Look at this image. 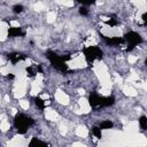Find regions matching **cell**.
<instances>
[{
	"label": "cell",
	"instance_id": "cell-1",
	"mask_svg": "<svg viewBox=\"0 0 147 147\" xmlns=\"http://www.w3.org/2000/svg\"><path fill=\"white\" fill-rule=\"evenodd\" d=\"M33 119L24 114H17L14 117V126L20 134H24L28 131V129H30L33 125Z\"/></svg>",
	"mask_w": 147,
	"mask_h": 147
},
{
	"label": "cell",
	"instance_id": "cell-2",
	"mask_svg": "<svg viewBox=\"0 0 147 147\" xmlns=\"http://www.w3.org/2000/svg\"><path fill=\"white\" fill-rule=\"evenodd\" d=\"M46 57L49 60V62H51V64L55 68V69H57V70H60V71H62V72H67L68 71V65H67V61L64 60V57L63 56H60L59 54H56L55 52H52V51H47L46 52Z\"/></svg>",
	"mask_w": 147,
	"mask_h": 147
},
{
	"label": "cell",
	"instance_id": "cell-3",
	"mask_svg": "<svg viewBox=\"0 0 147 147\" xmlns=\"http://www.w3.org/2000/svg\"><path fill=\"white\" fill-rule=\"evenodd\" d=\"M83 53H84V56H85V59L88 63H92L96 59L101 60L102 56H103L102 51L98 46H88L83 51Z\"/></svg>",
	"mask_w": 147,
	"mask_h": 147
},
{
	"label": "cell",
	"instance_id": "cell-4",
	"mask_svg": "<svg viewBox=\"0 0 147 147\" xmlns=\"http://www.w3.org/2000/svg\"><path fill=\"white\" fill-rule=\"evenodd\" d=\"M124 39L127 41V44L133 45V46H137V45L142 42V37L136 31H129L127 33H125Z\"/></svg>",
	"mask_w": 147,
	"mask_h": 147
},
{
	"label": "cell",
	"instance_id": "cell-5",
	"mask_svg": "<svg viewBox=\"0 0 147 147\" xmlns=\"http://www.w3.org/2000/svg\"><path fill=\"white\" fill-rule=\"evenodd\" d=\"M101 98L100 95H98L96 93H91L90 96H88V103L92 108H99L101 107Z\"/></svg>",
	"mask_w": 147,
	"mask_h": 147
},
{
	"label": "cell",
	"instance_id": "cell-6",
	"mask_svg": "<svg viewBox=\"0 0 147 147\" xmlns=\"http://www.w3.org/2000/svg\"><path fill=\"white\" fill-rule=\"evenodd\" d=\"M7 57H8V60H9L13 64H16V63L20 62V61H24V60L26 59V55H24V54H22V53H10V54L7 55Z\"/></svg>",
	"mask_w": 147,
	"mask_h": 147
},
{
	"label": "cell",
	"instance_id": "cell-7",
	"mask_svg": "<svg viewBox=\"0 0 147 147\" xmlns=\"http://www.w3.org/2000/svg\"><path fill=\"white\" fill-rule=\"evenodd\" d=\"M101 37L105 39L106 44H107V45H110V46H117V45L122 44V42L125 40V39L122 38V37H111V38H108V37H105V36H101Z\"/></svg>",
	"mask_w": 147,
	"mask_h": 147
},
{
	"label": "cell",
	"instance_id": "cell-8",
	"mask_svg": "<svg viewBox=\"0 0 147 147\" xmlns=\"http://www.w3.org/2000/svg\"><path fill=\"white\" fill-rule=\"evenodd\" d=\"M24 36V32L22 31L21 28H16V26H11L8 29V37H23Z\"/></svg>",
	"mask_w": 147,
	"mask_h": 147
},
{
	"label": "cell",
	"instance_id": "cell-9",
	"mask_svg": "<svg viewBox=\"0 0 147 147\" xmlns=\"http://www.w3.org/2000/svg\"><path fill=\"white\" fill-rule=\"evenodd\" d=\"M114 103H115V98L113 95L101 98V107H109V106H113Z\"/></svg>",
	"mask_w": 147,
	"mask_h": 147
},
{
	"label": "cell",
	"instance_id": "cell-10",
	"mask_svg": "<svg viewBox=\"0 0 147 147\" xmlns=\"http://www.w3.org/2000/svg\"><path fill=\"white\" fill-rule=\"evenodd\" d=\"M48 144L44 142V141H40L39 139L37 138H32L31 141L29 142V147H34V146H47Z\"/></svg>",
	"mask_w": 147,
	"mask_h": 147
},
{
	"label": "cell",
	"instance_id": "cell-11",
	"mask_svg": "<svg viewBox=\"0 0 147 147\" xmlns=\"http://www.w3.org/2000/svg\"><path fill=\"white\" fill-rule=\"evenodd\" d=\"M113 122L111 121H103V122H101L100 123V129L101 130H108V129H111L113 127Z\"/></svg>",
	"mask_w": 147,
	"mask_h": 147
},
{
	"label": "cell",
	"instance_id": "cell-12",
	"mask_svg": "<svg viewBox=\"0 0 147 147\" xmlns=\"http://www.w3.org/2000/svg\"><path fill=\"white\" fill-rule=\"evenodd\" d=\"M34 105L39 108V109H45V101L41 99V98H39V96H36L34 98Z\"/></svg>",
	"mask_w": 147,
	"mask_h": 147
},
{
	"label": "cell",
	"instance_id": "cell-13",
	"mask_svg": "<svg viewBox=\"0 0 147 147\" xmlns=\"http://www.w3.org/2000/svg\"><path fill=\"white\" fill-rule=\"evenodd\" d=\"M139 125H140V129L141 130H147V117L146 116H141L139 119Z\"/></svg>",
	"mask_w": 147,
	"mask_h": 147
},
{
	"label": "cell",
	"instance_id": "cell-14",
	"mask_svg": "<svg viewBox=\"0 0 147 147\" xmlns=\"http://www.w3.org/2000/svg\"><path fill=\"white\" fill-rule=\"evenodd\" d=\"M101 129H100V126H93L92 127V133L98 138V139H101L102 138V133H101Z\"/></svg>",
	"mask_w": 147,
	"mask_h": 147
},
{
	"label": "cell",
	"instance_id": "cell-15",
	"mask_svg": "<svg viewBox=\"0 0 147 147\" xmlns=\"http://www.w3.org/2000/svg\"><path fill=\"white\" fill-rule=\"evenodd\" d=\"M25 71H26V75L29 76V77H34L36 76V74H37V70L33 68V67H26V69H25Z\"/></svg>",
	"mask_w": 147,
	"mask_h": 147
},
{
	"label": "cell",
	"instance_id": "cell-16",
	"mask_svg": "<svg viewBox=\"0 0 147 147\" xmlns=\"http://www.w3.org/2000/svg\"><path fill=\"white\" fill-rule=\"evenodd\" d=\"M24 10V7L22 6V5H15L14 7H13V11L15 13V14H20V13H22Z\"/></svg>",
	"mask_w": 147,
	"mask_h": 147
},
{
	"label": "cell",
	"instance_id": "cell-17",
	"mask_svg": "<svg viewBox=\"0 0 147 147\" xmlns=\"http://www.w3.org/2000/svg\"><path fill=\"white\" fill-rule=\"evenodd\" d=\"M78 11H79V14H80L82 16H87V15H88V9H87L85 6H82Z\"/></svg>",
	"mask_w": 147,
	"mask_h": 147
},
{
	"label": "cell",
	"instance_id": "cell-18",
	"mask_svg": "<svg viewBox=\"0 0 147 147\" xmlns=\"http://www.w3.org/2000/svg\"><path fill=\"white\" fill-rule=\"evenodd\" d=\"M105 23H106L107 25H110V26H115V25H117V24H118V22H117V20H116V18H110V20H107Z\"/></svg>",
	"mask_w": 147,
	"mask_h": 147
},
{
	"label": "cell",
	"instance_id": "cell-19",
	"mask_svg": "<svg viewBox=\"0 0 147 147\" xmlns=\"http://www.w3.org/2000/svg\"><path fill=\"white\" fill-rule=\"evenodd\" d=\"M79 3H82L83 6H88V5H93L95 3V0H77Z\"/></svg>",
	"mask_w": 147,
	"mask_h": 147
},
{
	"label": "cell",
	"instance_id": "cell-20",
	"mask_svg": "<svg viewBox=\"0 0 147 147\" xmlns=\"http://www.w3.org/2000/svg\"><path fill=\"white\" fill-rule=\"evenodd\" d=\"M134 47H136V46H133V45H130V44H129V45H127V47H126V52H131V51H133V49H134Z\"/></svg>",
	"mask_w": 147,
	"mask_h": 147
},
{
	"label": "cell",
	"instance_id": "cell-21",
	"mask_svg": "<svg viewBox=\"0 0 147 147\" xmlns=\"http://www.w3.org/2000/svg\"><path fill=\"white\" fill-rule=\"evenodd\" d=\"M141 18H142V21L145 22V24H147V11L142 14V16H141Z\"/></svg>",
	"mask_w": 147,
	"mask_h": 147
},
{
	"label": "cell",
	"instance_id": "cell-22",
	"mask_svg": "<svg viewBox=\"0 0 147 147\" xmlns=\"http://www.w3.org/2000/svg\"><path fill=\"white\" fill-rule=\"evenodd\" d=\"M6 78H7V79H14V78H15V76H14L13 74H9V75H7V76H6Z\"/></svg>",
	"mask_w": 147,
	"mask_h": 147
},
{
	"label": "cell",
	"instance_id": "cell-23",
	"mask_svg": "<svg viewBox=\"0 0 147 147\" xmlns=\"http://www.w3.org/2000/svg\"><path fill=\"white\" fill-rule=\"evenodd\" d=\"M145 63H146V65H147V59H146V61H145Z\"/></svg>",
	"mask_w": 147,
	"mask_h": 147
}]
</instances>
